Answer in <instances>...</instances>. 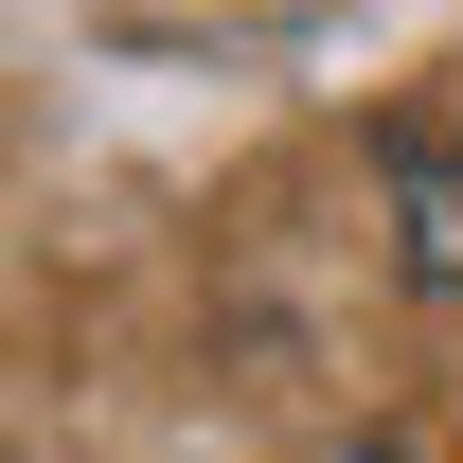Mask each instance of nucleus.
Wrapping results in <instances>:
<instances>
[{"label":"nucleus","instance_id":"obj_2","mask_svg":"<svg viewBox=\"0 0 463 463\" xmlns=\"http://www.w3.org/2000/svg\"><path fill=\"white\" fill-rule=\"evenodd\" d=\"M321 463H428V446H392V428H356V446H321Z\"/></svg>","mask_w":463,"mask_h":463},{"label":"nucleus","instance_id":"obj_1","mask_svg":"<svg viewBox=\"0 0 463 463\" xmlns=\"http://www.w3.org/2000/svg\"><path fill=\"white\" fill-rule=\"evenodd\" d=\"M392 178H410V268H428V286H463V161L392 143Z\"/></svg>","mask_w":463,"mask_h":463}]
</instances>
